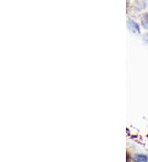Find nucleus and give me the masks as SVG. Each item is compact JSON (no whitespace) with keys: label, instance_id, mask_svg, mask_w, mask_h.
Instances as JSON below:
<instances>
[{"label":"nucleus","instance_id":"1","mask_svg":"<svg viewBox=\"0 0 148 162\" xmlns=\"http://www.w3.org/2000/svg\"><path fill=\"white\" fill-rule=\"evenodd\" d=\"M135 162H147L148 159L147 156L145 155H141V154H136L134 157Z\"/></svg>","mask_w":148,"mask_h":162},{"label":"nucleus","instance_id":"2","mask_svg":"<svg viewBox=\"0 0 148 162\" xmlns=\"http://www.w3.org/2000/svg\"><path fill=\"white\" fill-rule=\"evenodd\" d=\"M141 22H142V25L144 26V28L148 29V13L145 14L141 19Z\"/></svg>","mask_w":148,"mask_h":162}]
</instances>
